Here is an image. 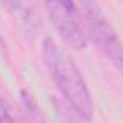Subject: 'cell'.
Returning <instances> with one entry per match:
<instances>
[{"label": "cell", "instance_id": "7a4b0ae2", "mask_svg": "<svg viewBox=\"0 0 123 123\" xmlns=\"http://www.w3.org/2000/svg\"><path fill=\"white\" fill-rule=\"evenodd\" d=\"M80 9L93 42L123 76V43L106 20L96 0H79Z\"/></svg>", "mask_w": 123, "mask_h": 123}, {"label": "cell", "instance_id": "277c9868", "mask_svg": "<svg viewBox=\"0 0 123 123\" xmlns=\"http://www.w3.org/2000/svg\"><path fill=\"white\" fill-rule=\"evenodd\" d=\"M1 3L13 13L17 14L29 27H31V6L30 0H1Z\"/></svg>", "mask_w": 123, "mask_h": 123}, {"label": "cell", "instance_id": "5b68a950", "mask_svg": "<svg viewBox=\"0 0 123 123\" xmlns=\"http://www.w3.org/2000/svg\"><path fill=\"white\" fill-rule=\"evenodd\" d=\"M55 106H56V112H57L60 123H80L76 119V116L73 115V110L69 106L62 105L57 100H55Z\"/></svg>", "mask_w": 123, "mask_h": 123}, {"label": "cell", "instance_id": "3957f363", "mask_svg": "<svg viewBox=\"0 0 123 123\" xmlns=\"http://www.w3.org/2000/svg\"><path fill=\"white\" fill-rule=\"evenodd\" d=\"M49 17L60 39L72 49L80 50L87 44L73 0H44Z\"/></svg>", "mask_w": 123, "mask_h": 123}, {"label": "cell", "instance_id": "8992f818", "mask_svg": "<svg viewBox=\"0 0 123 123\" xmlns=\"http://www.w3.org/2000/svg\"><path fill=\"white\" fill-rule=\"evenodd\" d=\"M0 123H19L16 120L7 100L0 94Z\"/></svg>", "mask_w": 123, "mask_h": 123}, {"label": "cell", "instance_id": "6da1fadb", "mask_svg": "<svg viewBox=\"0 0 123 123\" xmlns=\"http://www.w3.org/2000/svg\"><path fill=\"white\" fill-rule=\"evenodd\" d=\"M43 60L67 106L82 119L90 120L93 116L92 94L73 59L53 39L46 37L43 42Z\"/></svg>", "mask_w": 123, "mask_h": 123}]
</instances>
